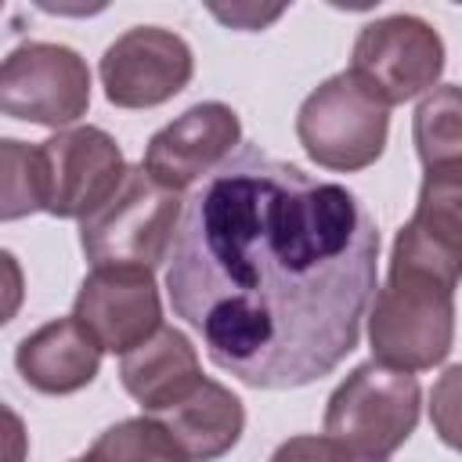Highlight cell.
<instances>
[{
  "instance_id": "7a4b0ae2",
  "label": "cell",
  "mask_w": 462,
  "mask_h": 462,
  "mask_svg": "<svg viewBox=\"0 0 462 462\" xmlns=\"http://www.w3.org/2000/svg\"><path fill=\"white\" fill-rule=\"evenodd\" d=\"M458 282V271L397 235L386 282L375 289L368 310V343L375 361L404 372H426L440 365L455 343Z\"/></svg>"
},
{
  "instance_id": "8992f818",
  "label": "cell",
  "mask_w": 462,
  "mask_h": 462,
  "mask_svg": "<svg viewBox=\"0 0 462 462\" xmlns=\"http://www.w3.org/2000/svg\"><path fill=\"white\" fill-rule=\"evenodd\" d=\"M354 79L386 108L437 87L444 72V40L419 14H386L368 22L354 40Z\"/></svg>"
},
{
  "instance_id": "6da1fadb",
  "label": "cell",
  "mask_w": 462,
  "mask_h": 462,
  "mask_svg": "<svg viewBox=\"0 0 462 462\" xmlns=\"http://www.w3.org/2000/svg\"><path fill=\"white\" fill-rule=\"evenodd\" d=\"M375 260L379 231L354 191L242 144L184 202L166 296L217 368L296 390L357 346Z\"/></svg>"
},
{
  "instance_id": "e0dca14e",
  "label": "cell",
  "mask_w": 462,
  "mask_h": 462,
  "mask_svg": "<svg viewBox=\"0 0 462 462\" xmlns=\"http://www.w3.org/2000/svg\"><path fill=\"white\" fill-rule=\"evenodd\" d=\"M83 458L87 462H188L180 444L152 415L123 419L108 426Z\"/></svg>"
},
{
  "instance_id": "d6986e66",
  "label": "cell",
  "mask_w": 462,
  "mask_h": 462,
  "mask_svg": "<svg viewBox=\"0 0 462 462\" xmlns=\"http://www.w3.org/2000/svg\"><path fill=\"white\" fill-rule=\"evenodd\" d=\"M430 422L433 433L462 455V365H451L440 372V379L430 390Z\"/></svg>"
},
{
  "instance_id": "9c48e42d",
  "label": "cell",
  "mask_w": 462,
  "mask_h": 462,
  "mask_svg": "<svg viewBox=\"0 0 462 462\" xmlns=\"http://www.w3.org/2000/svg\"><path fill=\"white\" fill-rule=\"evenodd\" d=\"M101 87L116 108H155L191 83L195 54L162 25H134L101 54Z\"/></svg>"
},
{
  "instance_id": "277c9868",
  "label": "cell",
  "mask_w": 462,
  "mask_h": 462,
  "mask_svg": "<svg viewBox=\"0 0 462 462\" xmlns=\"http://www.w3.org/2000/svg\"><path fill=\"white\" fill-rule=\"evenodd\" d=\"M419 408V379L372 357L332 390L325 404V437L357 458L386 462L415 433Z\"/></svg>"
},
{
  "instance_id": "ba28073f",
  "label": "cell",
  "mask_w": 462,
  "mask_h": 462,
  "mask_svg": "<svg viewBox=\"0 0 462 462\" xmlns=\"http://www.w3.org/2000/svg\"><path fill=\"white\" fill-rule=\"evenodd\" d=\"M36 148L43 166V209L61 220L90 217L130 170L116 137L101 126H69Z\"/></svg>"
},
{
  "instance_id": "4fadbf2b",
  "label": "cell",
  "mask_w": 462,
  "mask_h": 462,
  "mask_svg": "<svg viewBox=\"0 0 462 462\" xmlns=\"http://www.w3.org/2000/svg\"><path fill=\"white\" fill-rule=\"evenodd\" d=\"M202 379L206 375L199 368V354L191 339L173 325H162L148 343L130 350L119 365V383L144 408V415H159L180 404Z\"/></svg>"
},
{
  "instance_id": "30bf717a",
  "label": "cell",
  "mask_w": 462,
  "mask_h": 462,
  "mask_svg": "<svg viewBox=\"0 0 462 462\" xmlns=\"http://www.w3.org/2000/svg\"><path fill=\"white\" fill-rule=\"evenodd\" d=\"M72 318L108 354H130L162 328V300L152 271L94 267L72 303Z\"/></svg>"
},
{
  "instance_id": "9a60e30c",
  "label": "cell",
  "mask_w": 462,
  "mask_h": 462,
  "mask_svg": "<svg viewBox=\"0 0 462 462\" xmlns=\"http://www.w3.org/2000/svg\"><path fill=\"white\" fill-rule=\"evenodd\" d=\"M401 235L433 260L462 271V166L426 170L415 213Z\"/></svg>"
},
{
  "instance_id": "8fae6325",
  "label": "cell",
  "mask_w": 462,
  "mask_h": 462,
  "mask_svg": "<svg viewBox=\"0 0 462 462\" xmlns=\"http://www.w3.org/2000/svg\"><path fill=\"white\" fill-rule=\"evenodd\" d=\"M242 144V119L224 101H199L152 134L141 166L166 184L184 191L195 180H206L220 162H227Z\"/></svg>"
},
{
  "instance_id": "7c38bea8",
  "label": "cell",
  "mask_w": 462,
  "mask_h": 462,
  "mask_svg": "<svg viewBox=\"0 0 462 462\" xmlns=\"http://www.w3.org/2000/svg\"><path fill=\"white\" fill-rule=\"evenodd\" d=\"M101 354L105 350L76 318H58L40 325L14 346V368L32 390L61 397L94 383V375L101 372Z\"/></svg>"
},
{
  "instance_id": "52a82bcc",
  "label": "cell",
  "mask_w": 462,
  "mask_h": 462,
  "mask_svg": "<svg viewBox=\"0 0 462 462\" xmlns=\"http://www.w3.org/2000/svg\"><path fill=\"white\" fill-rule=\"evenodd\" d=\"M90 108V69L65 43L29 40L0 65V112L36 126H69Z\"/></svg>"
},
{
  "instance_id": "603a6c76",
  "label": "cell",
  "mask_w": 462,
  "mask_h": 462,
  "mask_svg": "<svg viewBox=\"0 0 462 462\" xmlns=\"http://www.w3.org/2000/svg\"><path fill=\"white\" fill-rule=\"evenodd\" d=\"M357 462H372V458H357Z\"/></svg>"
},
{
  "instance_id": "ac0fdd59",
  "label": "cell",
  "mask_w": 462,
  "mask_h": 462,
  "mask_svg": "<svg viewBox=\"0 0 462 462\" xmlns=\"http://www.w3.org/2000/svg\"><path fill=\"white\" fill-rule=\"evenodd\" d=\"M4 173H0V217L18 220L43 209V166L40 148H29L14 137L0 144Z\"/></svg>"
},
{
  "instance_id": "44dd1931",
  "label": "cell",
  "mask_w": 462,
  "mask_h": 462,
  "mask_svg": "<svg viewBox=\"0 0 462 462\" xmlns=\"http://www.w3.org/2000/svg\"><path fill=\"white\" fill-rule=\"evenodd\" d=\"M213 14L220 22H227V25H238V29H263L267 22H274L282 14V7H271V11H260V7H231V11L213 7Z\"/></svg>"
},
{
  "instance_id": "5bb4252c",
  "label": "cell",
  "mask_w": 462,
  "mask_h": 462,
  "mask_svg": "<svg viewBox=\"0 0 462 462\" xmlns=\"http://www.w3.org/2000/svg\"><path fill=\"white\" fill-rule=\"evenodd\" d=\"M152 419L166 426V433L180 444L188 462H217L242 440V430H245L242 401L217 379H202L180 404Z\"/></svg>"
},
{
  "instance_id": "2e32d148",
  "label": "cell",
  "mask_w": 462,
  "mask_h": 462,
  "mask_svg": "<svg viewBox=\"0 0 462 462\" xmlns=\"http://www.w3.org/2000/svg\"><path fill=\"white\" fill-rule=\"evenodd\" d=\"M411 141L426 170L462 166V87L458 83L433 87L419 101L411 116Z\"/></svg>"
},
{
  "instance_id": "7402d4cb",
  "label": "cell",
  "mask_w": 462,
  "mask_h": 462,
  "mask_svg": "<svg viewBox=\"0 0 462 462\" xmlns=\"http://www.w3.org/2000/svg\"><path fill=\"white\" fill-rule=\"evenodd\" d=\"M72 462H87V458H72Z\"/></svg>"
},
{
  "instance_id": "3957f363",
  "label": "cell",
  "mask_w": 462,
  "mask_h": 462,
  "mask_svg": "<svg viewBox=\"0 0 462 462\" xmlns=\"http://www.w3.org/2000/svg\"><path fill=\"white\" fill-rule=\"evenodd\" d=\"M180 213V191L159 184L144 166H130L123 184L79 220L83 256L94 267L155 271L170 260Z\"/></svg>"
},
{
  "instance_id": "ffe728a7",
  "label": "cell",
  "mask_w": 462,
  "mask_h": 462,
  "mask_svg": "<svg viewBox=\"0 0 462 462\" xmlns=\"http://www.w3.org/2000/svg\"><path fill=\"white\" fill-rule=\"evenodd\" d=\"M271 462H357V455H350L343 444H336L332 437H289L274 448Z\"/></svg>"
},
{
  "instance_id": "5b68a950",
  "label": "cell",
  "mask_w": 462,
  "mask_h": 462,
  "mask_svg": "<svg viewBox=\"0 0 462 462\" xmlns=\"http://www.w3.org/2000/svg\"><path fill=\"white\" fill-rule=\"evenodd\" d=\"M296 137L310 162L336 173H357L383 155L390 108L368 94L354 72H336L303 97L296 112Z\"/></svg>"
}]
</instances>
